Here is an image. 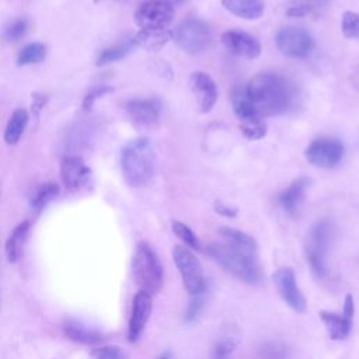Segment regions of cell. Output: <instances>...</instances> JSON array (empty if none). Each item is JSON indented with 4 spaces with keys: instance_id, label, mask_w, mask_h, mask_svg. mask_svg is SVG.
Segmentation results:
<instances>
[{
    "instance_id": "8fae6325",
    "label": "cell",
    "mask_w": 359,
    "mask_h": 359,
    "mask_svg": "<svg viewBox=\"0 0 359 359\" xmlns=\"http://www.w3.org/2000/svg\"><path fill=\"white\" fill-rule=\"evenodd\" d=\"M272 279L282 301L286 305L298 313L306 310V298L303 297L301 288L298 286L295 271L291 267L279 268L272 275Z\"/></svg>"
},
{
    "instance_id": "d6986e66",
    "label": "cell",
    "mask_w": 359,
    "mask_h": 359,
    "mask_svg": "<svg viewBox=\"0 0 359 359\" xmlns=\"http://www.w3.org/2000/svg\"><path fill=\"white\" fill-rule=\"evenodd\" d=\"M222 6L243 20H258L265 12L264 0H221Z\"/></svg>"
},
{
    "instance_id": "60d3db41",
    "label": "cell",
    "mask_w": 359,
    "mask_h": 359,
    "mask_svg": "<svg viewBox=\"0 0 359 359\" xmlns=\"http://www.w3.org/2000/svg\"><path fill=\"white\" fill-rule=\"evenodd\" d=\"M355 315V302H353V297L351 294H348L345 297L344 301V310H342V316H345L348 320H352Z\"/></svg>"
},
{
    "instance_id": "8d00e7d4",
    "label": "cell",
    "mask_w": 359,
    "mask_h": 359,
    "mask_svg": "<svg viewBox=\"0 0 359 359\" xmlns=\"http://www.w3.org/2000/svg\"><path fill=\"white\" fill-rule=\"evenodd\" d=\"M202 306H203V299H202V295H198V297H191L190 299V303L187 306V310H185V322L191 323L194 322L201 310H202Z\"/></svg>"
},
{
    "instance_id": "cb8c5ba5",
    "label": "cell",
    "mask_w": 359,
    "mask_h": 359,
    "mask_svg": "<svg viewBox=\"0 0 359 359\" xmlns=\"http://www.w3.org/2000/svg\"><path fill=\"white\" fill-rule=\"evenodd\" d=\"M28 112L23 108H17L9 122H8V126H6V131H5V142L8 143V145H16V143L20 140V137L23 136L24 133V129L28 124Z\"/></svg>"
},
{
    "instance_id": "1f68e13d",
    "label": "cell",
    "mask_w": 359,
    "mask_h": 359,
    "mask_svg": "<svg viewBox=\"0 0 359 359\" xmlns=\"http://www.w3.org/2000/svg\"><path fill=\"white\" fill-rule=\"evenodd\" d=\"M260 356L262 359H288L290 352H288V348H286L283 344L271 341V342H265L260 348Z\"/></svg>"
},
{
    "instance_id": "5b68a950",
    "label": "cell",
    "mask_w": 359,
    "mask_h": 359,
    "mask_svg": "<svg viewBox=\"0 0 359 359\" xmlns=\"http://www.w3.org/2000/svg\"><path fill=\"white\" fill-rule=\"evenodd\" d=\"M333 239H334V225L327 219H322L316 222L309 231L306 244H305V257L310 267L312 274L317 279H323L327 275L326 257Z\"/></svg>"
},
{
    "instance_id": "8992f818",
    "label": "cell",
    "mask_w": 359,
    "mask_h": 359,
    "mask_svg": "<svg viewBox=\"0 0 359 359\" xmlns=\"http://www.w3.org/2000/svg\"><path fill=\"white\" fill-rule=\"evenodd\" d=\"M174 42L187 53H202L212 41V33L209 26L195 17L181 22L173 31Z\"/></svg>"
},
{
    "instance_id": "277c9868",
    "label": "cell",
    "mask_w": 359,
    "mask_h": 359,
    "mask_svg": "<svg viewBox=\"0 0 359 359\" xmlns=\"http://www.w3.org/2000/svg\"><path fill=\"white\" fill-rule=\"evenodd\" d=\"M132 271L136 285L143 292L149 295L158 294L163 286V265L155 250L145 242L136 246L133 260H132Z\"/></svg>"
},
{
    "instance_id": "4316f807",
    "label": "cell",
    "mask_w": 359,
    "mask_h": 359,
    "mask_svg": "<svg viewBox=\"0 0 359 359\" xmlns=\"http://www.w3.org/2000/svg\"><path fill=\"white\" fill-rule=\"evenodd\" d=\"M59 194V185L55 183H47L40 185L31 197V208L37 212L42 210L56 195Z\"/></svg>"
},
{
    "instance_id": "ffe728a7",
    "label": "cell",
    "mask_w": 359,
    "mask_h": 359,
    "mask_svg": "<svg viewBox=\"0 0 359 359\" xmlns=\"http://www.w3.org/2000/svg\"><path fill=\"white\" fill-rule=\"evenodd\" d=\"M232 106H233L235 115L240 121V125L262 121V117L260 115L257 108L253 106V103L247 97L244 87H239V89H236L233 92V94H232Z\"/></svg>"
},
{
    "instance_id": "ab89813d",
    "label": "cell",
    "mask_w": 359,
    "mask_h": 359,
    "mask_svg": "<svg viewBox=\"0 0 359 359\" xmlns=\"http://www.w3.org/2000/svg\"><path fill=\"white\" fill-rule=\"evenodd\" d=\"M45 103H47V97H45L44 94H38V93L33 94V106H31V110H33V114H34L35 118L40 115V112H41V110L44 108Z\"/></svg>"
},
{
    "instance_id": "e0dca14e",
    "label": "cell",
    "mask_w": 359,
    "mask_h": 359,
    "mask_svg": "<svg viewBox=\"0 0 359 359\" xmlns=\"http://www.w3.org/2000/svg\"><path fill=\"white\" fill-rule=\"evenodd\" d=\"M309 185H310V180L308 177H299L297 180H294L278 195V202H279L281 208L286 213L291 215V217H297L302 203H303L305 194H306Z\"/></svg>"
},
{
    "instance_id": "f1b7e54d",
    "label": "cell",
    "mask_w": 359,
    "mask_h": 359,
    "mask_svg": "<svg viewBox=\"0 0 359 359\" xmlns=\"http://www.w3.org/2000/svg\"><path fill=\"white\" fill-rule=\"evenodd\" d=\"M172 229L173 233L190 249L198 250L199 249V240L197 237V235L191 231V228H188L185 224L180 222V221H173L172 224Z\"/></svg>"
},
{
    "instance_id": "4fadbf2b",
    "label": "cell",
    "mask_w": 359,
    "mask_h": 359,
    "mask_svg": "<svg viewBox=\"0 0 359 359\" xmlns=\"http://www.w3.org/2000/svg\"><path fill=\"white\" fill-rule=\"evenodd\" d=\"M92 178V170L78 156H66L60 162V180L67 191L76 192L85 188Z\"/></svg>"
},
{
    "instance_id": "44dd1931",
    "label": "cell",
    "mask_w": 359,
    "mask_h": 359,
    "mask_svg": "<svg viewBox=\"0 0 359 359\" xmlns=\"http://www.w3.org/2000/svg\"><path fill=\"white\" fill-rule=\"evenodd\" d=\"M319 315H320V319L331 340L341 341L349 335L351 327H352V320H348L342 315H337V313L327 312V310H322Z\"/></svg>"
},
{
    "instance_id": "7402d4cb",
    "label": "cell",
    "mask_w": 359,
    "mask_h": 359,
    "mask_svg": "<svg viewBox=\"0 0 359 359\" xmlns=\"http://www.w3.org/2000/svg\"><path fill=\"white\" fill-rule=\"evenodd\" d=\"M28 233H30V222L24 221L19 226H16L12 235L9 236L5 250H6V257L10 262H17L22 258L26 242L28 239Z\"/></svg>"
},
{
    "instance_id": "b9f144b4",
    "label": "cell",
    "mask_w": 359,
    "mask_h": 359,
    "mask_svg": "<svg viewBox=\"0 0 359 359\" xmlns=\"http://www.w3.org/2000/svg\"><path fill=\"white\" fill-rule=\"evenodd\" d=\"M159 359H170V353L169 352H166L165 355H162Z\"/></svg>"
},
{
    "instance_id": "3957f363",
    "label": "cell",
    "mask_w": 359,
    "mask_h": 359,
    "mask_svg": "<svg viewBox=\"0 0 359 359\" xmlns=\"http://www.w3.org/2000/svg\"><path fill=\"white\" fill-rule=\"evenodd\" d=\"M156 158L149 139H133L122 151L121 167L125 181L131 187L147 185L155 174Z\"/></svg>"
},
{
    "instance_id": "9a60e30c",
    "label": "cell",
    "mask_w": 359,
    "mask_h": 359,
    "mask_svg": "<svg viewBox=\"0 0 359 359\" xmlns=\"http://www.w3.org/2000/svg\"><path fill=\"white\" fill-rule=\"evenodd\" d=\"M153 309V301L152 295L148 292L139 291L132 302V313L129 319V326H128V340L131 342H135L139 340L142 335L143 330H145L151 315Z\"/></svg>"
},
{
    "instance_id": "f546056e",
    "label": "cell",
    "mask_w": 359,
    "mask_h": 359,
    "mask_svg": "<svg viewBox=\"0 0 359 359\" xmlns=\"http://www.w3.org/2000/svg\"><path fill=\"white\" fill-rule=\"evenodd\" d=\"M131 44H121V45H114V47H110L107 49H104L100 56H99V60H97V65H107V63H111V62H115V60H119L122 58H125L128 55V52L131 51Z\"/></svg>"
},
{
    "instance_id": "5bb4252c",
    "label": "cell",
    "mask_w": 359,
    "mask_h": 359,
    "mask_svg": "<svg viewBox=\"0 0 359 359\" xmlns=\"http://www.w3.org/2000/svg\"><path fill=\"white\" fill-rule=\"evenodd\" d=\"M222 45L235 56L243 59H256L261 55L260 41L244 31L229 30L221 35Z\"/></svg>"
},
{
    "instance_id": "e575fe53",
    "label": "cell",
    "mask_w": 359,
    "mask_h": 359,
    "mask_svg": "<svg viewBox=\"0 0 359 359\" xmlns=\"http://www.w3.org/2000/svg\"><path fill=\"white\" fill-rule=\"evenodd\" d=\"M240 132L243 133L244 137L250 140H258L267 135V125L264 124V121L244 124V125H240Z\"/></svg>"
},
{
    "instance_id": "ba28073f",
    "label": "cell",
    "mask_w": 359,
    "mask_h": 359,
    "mask_svg": "<svg viewBox=\"0 0 359 359\" xmlns=\"http://www.w3.org/2000/svg\"><path fill=\"white\" fill-rule=\"evenodd\" d=\"M345 153L344 143L338 137L320 136L315 139L305 151L306 160L317 167L330 170L340 165Z\"/></svg>"
},
{
    "instance_id": "ac0fdd59",
    "label": "cell",
    "mask_w": 359,
    "mask_h": 359,
    "mask_svg": "<svg viewBox=\"0 0 359 359\" xmlns=\"http://www.w3.org/2000/svg\"><path fill=\"white\" fill-rule=\"evenodd\" d=\"M173 40V30H140L132 38V45L147 49L149 52H158L165 48Z\"/></svg>"
},
{
    "instance_id": "2e32d148",
    "label": "cell",
    "mask_w": 359,
    "mask_h": 359,
    "mask_svg": "<svg viewBox=\"0 0 359 359\" xmlns=\"http://www.w3.org/2000/svg\"><path fill=\"white\" fill-rule=\"evenodd\" d=\"M129 119L140 128H153L160 121V103L155 99L132 100L125 107Z\"/></svg>"
},
{
    "instance_id": "d6a6232c",
    "label": "cell",
    "mask_w": 359,
    "mask_h": 359,
    "mask_svg": "<svg viewBox=\"0 0 359 359\" xmlns=\"http://www.w3.org/2000/svg\"><path fill=\"white\" fill-rule=\"evenodd\" d=\"M236 347H237V342L232 337L219 340L213 347L212 359H231V356L236 351Z\"/></svg>"
},
{
    "instance_id": "d4e9b609",
    "label": "cell",
    "mask_w": 359,
    "mask_h": 359,
    "mask_svg": "<svg viewBox=\"0 0 359 359\" xmlns=\"http://www.w3.org/2000/svg\"><path fill=\"white\" fill-rule=\"evenodd\" d=\"M63 331L67 335V338H70L72 341L85 344V345H96L104 340L101 334L92 331L89 328H85L76 323H66L63 326Z\"/></svg>"
},
{
    "instance_id": "836d02e7",
    "label": "cell",
    "mask_w": 359,
    "mask_h": 359,
    "mask_svg": "<svg viewBox=\"0 0 359 359\" xmlns=\"http://www.w3.org/2000/svg\"><path fill=\"white\" fill-rule=\"evenodd\" d=\"M28 30V23L27 20L24 19H17V20H13L12 23H9L5 28V38L8 41H12V42H16L19 40H22L26 33Z\"/></svg>"
},
{
    "instance_id": "74e56055",
    "label": "cell",
    "mask_w": 359,
    "mask_h": 359,
    "mask_svg": "<svg viewBox=\"0 0 359 359\" xmlns=\"http://www.w3.org/2000/svg\"><path fill=\"white\" fill-rule=\"evenodd\" d=\"M110 92H112V87H110V86H100V87L94 89L93 92H90V93L85 97L83 110L89 111V110L93 107V104H94V101H96L97 99L103 97L104 94H107V93H110Z\"/></svg>"
},
{
    "instance_id": "d590c367",
    "label": "cell",
    "mask_w": 359,
    "mask_h": 359,
    "mask_svg": "<svg viewBox=\"0 0 359 359\" xmlns=\"http://www.w3.org/2000/svg\"><path fill=\"white\" fill-rule=\"evenodd\" d=\"M92 359H125V353L118 347H101L93 351Z\"/></svg>"
},
{
    "instance_id": "603a6c76",
    "label": "cell",
    "mask_w": 359,
    "mask_h": 359,
    "mask_svg": "<svg viewBox=\"0 0 359 359\" xmlns=\"http://www.w3.org/2000/svg\"><path fill=\"white\" fill-rule=\"evenodd\" d=\"M218 232H219L222 240L228 244H232V246H236L239 249L253 251V253L258 251V244H257L256 239L253 236L242 232V231H237L235 228L224 226Z\"/></svg>"
},
{
    "instance_id": "83f0119b",
    "label": "cell",
    "mask_w": 359,
    "mask_h": 359,
    "mask_svg": "<svg viewBox=\"0 0 359 359\" xmlns=\"http://www.w3.org/2000/svg\"><path fill=\"white\" fill-rule=\"evenodd\" d=\"M45 55H47V48L44 44L31 42L20 51V53L17 56V63H19V66L40 63L45 59Z\"/></svg>"
},
{
    "instance_id": "30bf717a",
    "label": "cell",
    "mask_w": 359,
    "mask_h": 359,
    "mask_svg": "<svg viewBox=\"0 0 359 359\" xmlns=\"http://www.w3.org/2000/svg\"><path fill=\"white\" fill-rule=\"evenodd\" d=\"M174 6L167 0H149L135 13V23L140 30H163L174 20Z\"/></svg>"
},
{
    "instance_id": "9c48e42d",
    "label": "cell",
    "mask_w": 359,
    "mask_h": 359,
    "mask_svg": "<svg viewBox=\"0 0 359 359\" xmlns=\"http://www.w3.org/2000/svg\"><path fill=\"white\" fill-rule=\"evenodd\" d=\"M278 51L288 58H306L315 49V40L302 27L288 26L282 27L275 35Z\"/></svg>"
},
{
    "instance_id": "7c38bea8",
    "label": "cell",
    "mask_w": 359,
    "mask_h": 359,
    "mask_svg": "<svg viewBox=\"0 0 359 359\" xmlns=\"http://www.w3.org/2000/svg\"><path fill=\"white\" fill-rule=\"evenodd\" d=\"M188 85L197 101L199 112L202 114L210 112L219 97L218 86L215 83V81L208 74H205V72L198 70V72H194V74L190 76Z\"/></svg>"
},
{
    "instance_id": "7a4b0ae2",
    "label": "cell",
    "mask_w": 359,
    "mask_h": 359,
    "mask_svg": "<svg viewBox=\"0 0 359 359\" xmlns=\"http://www.w3.org/2000/svg\"><path fill=\"white\" fill-rule=\"evenodd\" d=\"M206 253L237 279L249 285H258L262 282L264 274L257 253L239 249L225 242L209 244Z\"/></svg>"
},
{
    "instance_id": "f35d334b",
    "label": "cell",
    "mask_w": 359,
    "mask_h": 359,
    "mask_svg": "<svg viewBox=\"0 0 359 359\" xmlns=\"http://www.w3.org/2000/svg\"><path fill=\"white\" fill-rule=\"evenodd\" d=\"M213 210L217 212L218 215H221V217H225V218H236L237 213H239V209L235 208V206H231L228 205L226 202L224 201H215L213 203Z\"/></svg>"
},
{
    "instance_id": "52a82bcc",
    "label": "cell",
    "mask_w": 359,
    "mask_h": 359,
    "mask_svg": "<svg viewBox=\"0 0 359 359\" xmlns=\"http://www.w3.org/2000/svg\"><path fill=\"white\" fill-rule=\"evenodd\" d=\"M173 260L181 275L184 288L190 297H198L205 292V276L199 260L185 246H174Z\"/></svg>"
},
{
    "instance_id": "484cf974",
    "label": "cell",
    "mask_w": 359,
    "mask_h": 359,
    "mask_svg": "<svg viewBox=\"0 0 359 359\" xmlns=\"http://www.w3.org/2000/svg\"><path fill=\"white\" fill-rule=\"evenodd\" d=\"M327 3L328 0H298V3L292 5L288 10H286V16L302 19L310 15H316L323 8H326Z\"/></svg>"
},
{
    "instance_id": "4dcf8cb0",
    "label": "cell",
    "mask_w": 359,
    "mask_h": 359,
    "mask_svg": "<svg viewBox=\"0 0 359 359\" xmlns=\"http://www.w3.org/2000/svg\"><path fill=\"white\" fill-rule=\"evenodd\" d=\"M341 31L349 40L359 38V13L345 12L341 20Z\"/></svg>"
},
{
    "instance_id": "6da1fadb",
    "label": "cell",
    "mask_w": 359,
    "mask_h": 359,
    "mask_svg": "<svg viewBox=\"0 0 359 359\" xmlns=\"http://www.w3.org/2000/svg\"><path fill=\"white\" fill-rule=\"evenodd\" d=\"M244 90L262 118L288 112L297 97L294 85L272 72H260L249 81Z\"/></svg>"
}]
</instances>
